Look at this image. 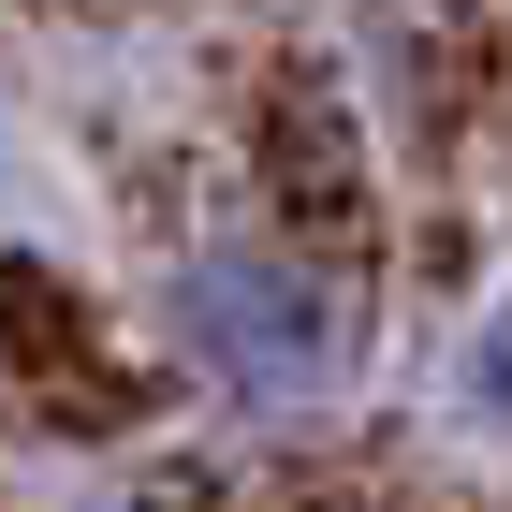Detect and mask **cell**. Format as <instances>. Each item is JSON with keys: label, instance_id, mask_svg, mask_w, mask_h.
Wrapping results in <instances>:
<instances>
[{"label": "cell", "instance_id": "obj_1", "mask_svg": "<svg viewBox=\"0 0 512 512\" xmlns=\"http://www.w3.org/2000/svg\"><path fill=\"white\" fill-rule=\"evenodd\" d=\"M161 322V366L220 410V425H322L366 366V308L352 278L322 264L308 235H278V220H205L147 293Z\"/></svg>", "mask_w": 512, "mask_h": 512}, {"label": "cell", "instance_id": "obj_2", "mask_svg": "<svg viewBox=\"0 0 512 512\" xmlns=\"http://www.w3.org/2000/svg\"><path fill=\"white\" fill-rule=\"evenodd\" d=\"M454 395H469V425H483V439L512 454V293H498V308L469 322V352H454Z\"/></svg>", "mask_w": 512, "mask_h": 512}]
</instances>
